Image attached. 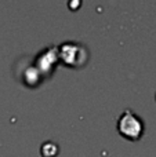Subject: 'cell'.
Wrapping results in <instances>:
<instances>
[{
    "mask_svg": "<svg viewBox=\"0 0 156 157\" xmlns=\"http://www.w3.org/2000/svg\"><path fill=\"white\" fill-rule=\"evenodd\" d=\"M118 130L122 136L130 141H137L142 135L144 124L135 114H133L131 110H126L119 119Z\"/></svg>",
    "mask_w": 156,
    "mask_h": 157,
    "instance_id": "obj_1",
    "label": "cell"
},
{
    "mask_svg": "<svg viewBox=\"0 0 156 157\" xmlns=\"http://www.w3.org/2000/svg\"><path fill=\"white\" fill-rule=\"evenodd\" d=\"M58 153V147L53 142H47L41 146V155L43 157H54Z\"/></svg>",
    "mask_w": 156,
    "mask_h": 157,
    "instance_id": "obj_2",
    "label": "cell"
}]
</instances>
